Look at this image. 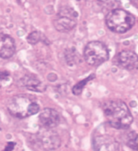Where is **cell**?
I'll return each mask as SVG.
<instances>
[{
	"label": "cell",
	"instance_id": "ba28073f",
	"mask_svg": "<svg viewBox=\"0 0 138 151\" xmlns=\"http://www.w3.org/2000/svg\"><path fill=\"white\" fill-rule=\"evenodd\" d=\"M39 121L41 123V127L53 129L59 124L60 115L55 109L46 108L40 114Z\"/></svg>",
	"mask_w": 138,
	"mask_h": 151
},
{
	"label": "cell",
	"instance_id": "30bf717a",
	"mask_svg": "<svg viewBox=\"0 0 138 151\" xmlns=\"http://www.w3.org/2000/svg\"><path fill=\"white\" fill-rule=\"evenodd\" d=\"M16 52V44L14 39L8 35L0 34V57L9 59Z\"/></svg>",
	"mask_w": 138,
	"mask_h": 151
},
{
	"label": "cell",
	"instance_id": "5bb4252c",
	"mask_svg": "<svg viewBox=\"0 0 138 151\" xmlns=\"http://www.w3.org/2000/svg\"><path fill=\"white\" fill-rule=\"evenodd\" d=\"M41 35L40 32L38 31H33L32 32L31 34H29L27 37V41L30 44L34 45L36 43H38L40 40H41Z\"/></svg>",
	"mask_w": 138,
	"mask_h": 151
},
{
	"label": "cell",
	"instance_id": "7a4b0ae2",
	"mask_svg": "<svg viewBox=\"0 0 138 151\" xmlns=\"http://www.w3.org/2000/svg\"><path fill=\"white\" fill-rule=\"evenodd\" d=\"M11 114L18 119H24L36 114L40 110V106L33 96L19 94L12 96L7 104Z\"/></svg>",
	"mask_w": 138,
	"mask_h": 151
},
{
	"label": "cell",
	"instance_id": "277c9868",
	"mask_svg": "<svg viewBox=\"0 0 138 151\" xmlns=\"http://www.w3.org/2000/svg\"><path fill=\"white\" fill-rule=\"evenodd\" d=\"M84 58L90 65L97 66L108 60L109 51L107 46L102 42L92 41L85 47Z\"/></svg>",
	"mask_w": 138,
	"mask_h": 151
},
{
	"label": "cell",
	"instance_id": "2e32d148",
	"mask_svg": "<svg viewBox=\"0 0 138 151\" xmlns=\"http://www.w3.org/2000/svg\"><path fill=\"white\" fill-rule=\"evenodd\" d=\"M14 146H15V143L14 142H9L7 146H6V149L4 150V151H12Z\"/></svg>",
	"mask_w": 138,
	"mask_h": 151
},
{
	"label": "cell",
	"instance_id": "52a82bcc",
	"mask_svg": "<svg viewBox=\"0 0 138 151\" xmlns=\"http://www.w3.org/2000/svg\"><path fill=\"white\" fill-rule=\"evenodd\" d=\"M94 151H119L120 144L113 136L107 133H97L93 137Z\"/></svg>",
	"mask_w": 138,
	"mask_h": 151
},
{
	"label": "cell",
	"instance_id": "6da1fadb",
	"mask_svg": "<svg viewBox=\"0 0 138 151\" xmlns=\"http://www.w3.org/2000/svg\"><path fill=\"white\" fill-rule=\"evenodd\" d=\"M107 121L116 129H126L132 123V115L128 106L121 101H109L103 106Z\"/></svg>",
	"mask_w": 138,
	"mask_h": 151
},
{
	"label": "cell",
	"instance_id": "9a60e30c",
	"mask_svg": "<svg viewBox=\"0 0 138 151\" xmlns=\"http://www.w3.org/2000/svg\"><path fill=\"white\" fill-rule=\"evenodd\" d=\"M10 77V73L7 70H0V80H7Z\"/></svg>",
	"mask_w": 138,
	"mask_h": 151
},
{
	"label": "cell",
	"instance_id": "4fadbf2b",
	"mask_svg": "<svg viewBox=\"0 0 138 151\" xmlns=\"http://www.w3.org/2000/svg\"><path fill=\"white\" fill-rule=\"evenodd\" d=\"M94 77V75H90L89 77L87 78L86 79H84V80L80 81L77 84H76L73 88V92L75 94V95H80L81 92H82L83 89H84V87L87 84V83L90 80V79H92Z\"/></svg>",
	"mask_w": 138,
	"mask_h": 151
},
{
	"label": "cell",
	"instance_id": "3957f363",
	"mask_svg": "<svg viewBox=\"0 0 138 151\" xmlns=\"http://www.w3.org/2000/svg\"><path fill=\"white\" fill-rule=\"evenodd\" d=\"M135 17L127 11L116 8L110 11L106 17V23L111 31L118 34L125 33L134 25Z\"/></svg>",
	"mask_w": 138,
	"mask_h": 151
},
{
	"label": "cell",
	"instance_id": "8fae6325",
	"mask_svg": "<svg viewBox=\"0 0 138 151\" xmlns=\"http://www.w3.org/2000/svg\"><path fill=\"white\" fill-rule=\"evenodd\" d=\"M22 85L28 89L34 91H44L46 90V85L38 79V78L31 75H26L22 79Z\"/></svg>",
	"mask_w": 138,
	"mask_h": 151
},
{
	"label": "cell",
	"instance_id": "5b68a950",
	"mask_svg": "<svg viewBox=\"0 0 138 151\" xmlns=\"http://www.w3.org/2000/svg\"><path fill=\"white\" fill-rule=\"evenodd\" d=\"M78 15L73 8L63 7L59 9L54 20L55 29L59 32H68L76 27Z\"/></svg>",
	"mask_w": 138,
	"mask_h": 151
},
{
	"label": "cell",
	"instance_id": "9c48e42d",
	"mask_svg": "<svg viewBox=\"0 0 138 151\" xmlns=\"http://www.w3.org/2000/svg\"><path fill=\"white\" fill-rule=\"evenodd\" d=\"M118 64L126 70H133L138 68V56L129 50H124L118 54Z\"/></svg>",
	"mask_w": 138,
	"mask_h": 151
},
{
	"label": "cell",
	"instance_id": "8992f818",
	"mask_svg": "<svg viewBox=\"0 0 138 151\" xmlns=\"http://www.w3.org/2000/svg\"><path fill=\"white\" fill-rule=\"evenodd\" d=\"M36 138L39 145L46 151L56 150L60 146L61 144L59 136L51 128L41 127V129L37 133Z\"/></svg>",
	"mask_w": 138,
	"mask_h": 151
},
{
	"label": "cell",
	"instance_id": "7c38bea8",
	"mask_svg": "<svg viewBox=\"0 0 138 151\" xmlns=\"http://www.w3.org/2000/svg\"><path fill=\"white\" fill-rule=\"evenodd\" d=\"M126 145L133 150L138 151V133L136 132H130L126 137Z\"/></svg>",
	"mask_w": 138,
	"mask_h": 151
}]
</instances>
